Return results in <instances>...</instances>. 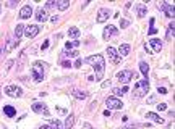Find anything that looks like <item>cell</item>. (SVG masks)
I'll return each instance as SVG.
<instances>
[{
  "mask_svg": "<svg viewBox=\"0 0 175 129\" xmlns=\"http://www.w3.org/2000/svg\"><path fill=\"white\" fill-rule=\"evenodd\" d=\"M86 61L93 66L96 71H97V74H96L94 79L101 81V79H102V74H104V70H105V60H104V57H102V55H99V53L97 55H91V57L86 58Z\"/></svg>",
  "mask_w": 175,
  "mask_h": 129,
  "instance_id": "1",
  "label": "cell"
},
{
  "mask_svg": "<svg viewBox=\"0 0 175 129\" xmlns=\"http://www.w3.org/2000/svg\"><path fill=\"white\" fill-rule=\"evenodd\" d=\"M148 91H149L148 79H141V81H138L136 84H135L133 94H135V97H136V99H141V97H144V95L148 94Z\"/></svg>",
  "mask_w": 175,
  "mask_h": 129,
  "instance_id": "2",
  "label": "cell"
},
{
  "mask_svg": "<svg viewBox=\"0 0 175 129\" xmlns=\"http://www.w3.org/2000/svg\"><path fill=\"white\" fill-rule=\"evenodd\" d=\"M31 73H32L34 81L36 82H41L44 79V63H42V61H36V63H32Z\"/></svg>",
  "mask_w": 175,
  "mask_h": 129,
  "instance_id": "3",
  "label": "cell"
},
{
  "mask_svg": "<svg viewBox=\"0 0 175 129\" xmlns=\"http://www.w3.org/2000/svg\"><path fill=\"white\" fill-rule=\"evenodd\" d=\"M133 77H136V73L130 71V70H123L120 73H117V79L120 81L122 84H128L130 81L133 79Z\"/></svg>",
  "mask_w": 175,
  "mask_h": 129,
  "instance_id": "4",
  "label": "cell"
},
{
  "mask_svg": "<svg viewBox=\"0 0 175 129\" xmlns=\"http://www.w3.org/2000/svg\"><path fill=\"white\" fill-rule=\"evenodd\" d=\"M105 105H107V108H109V110H120L123 106L122 100L117 99V97H107L105 99Z\"/></svg>",
  "mask_w": 175,
  "mask_h": 129,
  "instance_id": "5",
  "label": "cell"
},
{
  "mask_svg": "<svg viewBox=\"0 0 175 129\" xmlns=\"http://www.w3.org/2000/svg\"><path fill=\"white\" fill-rule=\"evenodd\" d=\"M146 50H149V53L161 52L162 50V42L159 41V39H149V42L146 44Z\"/></svg>",
  "mask_w": 175,
  "mask_h": 129,
  "instance_id": "6",
  "label": "cell"
},
{
  "mask_svg": "<svg viewBox=\"0 0 175 129\" xmlns=\"http://www.w3.org/2000/svg\"><path fill=\"white\" fill-rule=\"evenodd\" d=\"M157 8L162 10L164 13H165L169 18H173V15H175V8H173V5H169L165 2H159L157 3Z\"/></svg>",
  "mask_w": 175,
  "mask_h": 129,
  "instance_id": "7",
  "label": "cell"
},
{
  "mask_svg": "<svg viewBox=\"0 0 175 129\" xmlns=\"http://www.w3.org/2000/svg\"><path fill=\"white\" fill-rule=\"evenodd\" d=\"M32 111H36V113H39V115H44V116H50V113H49V110H47V106H46V103H39V102H34L32 103Z\"/></svg>",
  "mask_w": 175,
  "mask_h": 129,
  "instance_id": "8",
  "label": "cell"
},
{
  "mask_svg": "<svg viewBox=\"0 0 175 129\" xmlns=\"http://www.w3.org/2000/svg\"><path fill=\"white\" fill-rule=\"evenodd\" d=\"M39 34V26L36 24H29V26H26L25 27V36L28 39H32V37H36Z\"/></svg>",
  "mask_w": 175,
  "mask_h": 129,
  "instance_id": "9",
  "label": "cell"
},
{
  "mask_svg": "<svg viewBox=\"0 0 175 129\" xmlns=\"http://www.w3.org/2000/svg\"><path fill=\"white\" fill-rule=\"evenodd\" d=\"M117 34H118L117 26H114V24H109V26H107L105 29H104V32H102V37H104L105 41H107V39H110L112 36H117Z\"/></svg>",
  "mask_w": 175,
  "mask_h": 129,
  "instance_id": "10",
  "label": "cell"
},
{
  "mask_svg": "<svg viewBox=\"0 0 175 129\" xmlns=\"http://www.w3.org/2000/svg\"><path fill=\"white\" fill-rule=\"evenodd\" d=\"M109 18H110V10L101 8L99 13H97V18H96V21H97V23H105V21L109 20Z\"/></svg>",
  "mask_w": 175,
  "mask_h": 129,
  "instance_id": "11",
  "label": "cell"
},
{
  "mask_svg": "<svg viewBox=\"0 0 175 129\" xmlns=\"http://www.w3.org/2000/svg\"><path fill=\"white\" fill-rule=\"evenodd\" d=\"M5 94L10 95V97H21V95H23V91H21L20 87H16V86H8L5 89Z\"/></svg>",
  "mask_w": 175,
  "mask_h": 129,
  "instance_id": "12",
  "label": "cell"
},
{
  "mask_svg": "<svg viewBox=\"0 0 175 129\" xmlns=\"http://www.w3.org/2000/svg\"><path fill=\"white\" fill-rule=\"evenodd\" d=\"M107 55H109V58H110L112 63H120L122 57L117 53V50H115L114 47H107Z\"/></svg>",
  "mask_w": 175,
  "mask_h": 129,
  "instance_id": "13",
  "label": "cell"
},
{
  "mask_svg": "<svg viewBox=\"0 0 175 129\" xmlns=\"http://www.w3.org/2000/svg\"><path fill=\"white\" fill-rule=\"evenodd\" d=\"M31 13H32V8L29 7V5H26V7L21 8V12H20V18H21V20H28V18L31 16Z\"/></svg>",
  "mask_w": 175,
  "mask_h": 129,
  "instance_id": "14",
  "label": "cell"
},
{
  "mask_svg": "<svg viewBox=\"0 0 175 129\" xmlns=\"http://www.w3.org/2000/svg\"><path fill=\"white\" fill-rule=\"evenodd\" d=\"M36 18H37V21H42V23H44V21H47V20H49V15H47V12H46L44 8H39V10H37Z\"/></svg>",
  "mask_w": 175,
  "mask_h": 129,
  "instance_id": "15",
  "label": "cell"
},
{
  "mask_svg": "<svg viewBox=\"0 0 175 129\" xmlns=\"http://www.w3.org/2000/svg\"><path fill=\"white\" fill-rule=\"evenodd\" d=\"M146 118H148V120H152L154 123H157V124H162V123H164V120L159 115H157V113H151V111H149V113H146Z\"/></svg>",
  "mask_w": 175,
  "mask_h": 129,
  "instance_id": "16",
  "label": "cell"
},
{
  "mask_svg": "<svg viewBox=\"0 0 175 129\" xmlns=\"http://www.w3.org/2000/svg\"><path fill=\"white\" fill-rule=\"evenodd\" d=\"M120 57H127V55L130 53V45L128 44H123V45H120V48H118V52H117Z\"/></svg>",
  "mask_w": 175,
  "mask_h": 129,
  "instance_id": "17",
  "label": "cell"
},
{
  "mask_svg": "<svg viewBox=\"0 0 175 129\" xmlns=\"http://www.w3.org/2000/svg\"><path fill=\"white\" fill-rule=\"evenodd\" d=\"M146 13H148L146 5H136V15H138V18H143Z\"/></svg>",
  "mask_w": 175,
  "mask_h": 129,
  "instance_id": "18",
  "label": "cell"
},
{
  "mask_svg": "<svg viewBox=\"0 0 175 129\" xmlns=\"http://www.w3.org/2000/svg\"><path fill=\"white\" fill-rule=\"evenodd\" d=\"M71 94H73V97H76V99H80V100H84V99L88 97V94H86V92L78 91V89H73V91H71Z\"/></svg>",
  "mask_w": 175,
  "mask_h": 129,
  "instance_id": "19",
  "label": "cell"
},
{
  "mask_svg": "<svg viewBox=\"0 0 175 129\" xmlns=\"http://www.w3.org/2000/svg\"><path fill=\"white\" fill-rule=\"evenodd\" d=\"M23 32H25V24H16V27H15V39H16V41L21 37Z\"/></svg>",
  "mask_w": 175,
  "mask_h": 129,
  "instance_id": "20",
  "label": "cell"
},
{
  "mask_svg": "<svg viewBox=\"0 0 175 129\" xmlns=\"http://www.w3.org/2000/svg\"><path fill=\"white\" fill-rule=\"evenodd\" d=\"M3 113L7 115V116H15V115H16V110L13 108L12 105H5V106H3Z\"/></svg>",
  "mask_w": 175,
  "mask_h": 129,
  "instance_id": "21",
  "label": "cell"
},
{
  "mask_svg": "<svg viewBox=\"0 0 175 129\" xmlns=\"http://www.w3.org/2000/svg\"><path fill=\"white\" fill-rule=\"evenodd\" d=\"M80 34H81L80 29H78V27H75V26L68 29V36H70L71 39H78V37H80Z\"/></svg>",
  "mask_w": 175,
  "mask_h": 129,
  "instance_id": "22",
  "label": "cell"
},
{
  "mask_svg": "<svg viewBox=\"0 0 175 129\" xmlns=\"http://www.w3.org/2000/svg\"><path fill=\"white\" fill-rule=\"evenodd\" d=\"M55 7H57L60 12H63V10H67V8L70 7V2H68V0H60V2H57Z\"/></svg>",
  "mask_w": 175,
  "mask_h": 129,
  "instance_id": "23",
  "label": "cell"
},
{
  "mask_svg": "<svg viewBox=\"0 0 175 129\" xmlns=\"http://www.w3.org/2000/svg\"><path fill=\"white\" fill-rule=\"evenodd\" d=\"M139 70H141V73H143V76H144V77H148V73H149V65L146 63V61H141V63H139Z\"/></svg>",
  "mask_w": 175,
  "mask_h": 129,
  "instance_id": "24",
  "label": "cell"
},
{
  "mask_svg": "<svg viewBox=\"0 0 175 129\" xmlns=\"http://www.w3.org/2000/svg\"><path fill=\"white\" fill-rule=\"evenodd\" d=\"M173 34H175V26H173V23H172L170 26L167 27V34H165V39H167V41H172V39H173Z\"/></svg>",
  "mask_w": 175,
  "mask_h": 129,
  "instance_id": "25",
  "label": "cell"
},
{
  "mask_svg": "<svg viewBox=\"0 0 175 129\" xmlns=\"http://www.w3.org/2000/svg\"><path fill=\"white\" fill-rule=\"evenodd\" d=\"M73 123H75V116H73V115H68V118H67L63 127H65V129H71V127H73Z\"/></svg>",
  "mask_w": 175,
  "mask_h": 129,
  "instance_id": "26",
  "label": "cell"
},
{
  "mask_svg": "<svg viewBox=\"0 0 175 129\" xmlns=\"http://www.w3.org/2000/svg\"><path fill=\"white\" fill-rule=\"evenodd\" d=\"M15 47V39H7V45H5L3 52H10V50H13Z\"/></svg>",
  "mask_w": 175,
  "mask_h": 129,
  "instance_id": "27",
  "label": "cell"
},
{
  "mask_svg": "<svg viewBox=\"0 0 175 129\" xmlns=\"http://www.w3.org/2000/svg\"><path fill=\"white\" fill-rule=\"evenodd\" d=\"M50 127H52V129H65L63 124H62L59 120H52V121H50Z\"/></svg>",
  "mask_w": 175,
  "mask_h": 129,
  "instance_id": "28",
  "label": "cell"
},
{
  "mask_svg": "<svg viewBox=\"0 0 175 129\" xmlns=\"http://www.w3.org/2000/svg\"><path fill=\"white\" fill-rule=\"evenodd\" d=\"M78 45H80V41L76 39V41H73V42H67V44H65V48H67V50H71V48H75V47H78Z\"/></svg>",
  "mask_w": 175,
  "mask_h": 129,
  "instance_id": "29",
  "label": "cell"
},
{
  "mask_svg": "<svg viewBox=\"0 0 175 129\" xmlns=\"http://www.w3.org/2000/svg\"><path fill=\"white\" fill-rule=\"evenodd\" d=\"M128 91H130L128 87H122V89L117 87V89H114V94H115V95H123V94H127Z\"/></svg>",
  "mask_w": 175,
  "mask_h": 129,
  "instance_id": "30",
  "label": "cell"
},
{
  "mask_svg": "<svg viewBox=\"0 0 175 129\" xmlns=\"http://www.w3.org/2000/svg\"><path fill=\"white\" fill-rule=\"evenodd\" d=\"M154 21H156L154 18H151V20H149V24H151V27H149L148 34H151V36H152V34H156V32H157V29L154 27Z\"/></svg>",
  "mask_w": 175,
  "mask_h": 129,
  "instance_id": "31",
  "label": "cell"
},
{
  "mask_svg": "<svg viewBox=\"0 0 175 129\" xmlns=\"http://www.w3.org/2000/svg\"><path fill=\"white\" fill-rule=\"evenodd\" d=\"M55 5H57V2H54V0H49V2H46V5H44V10L47 12L49 8H54Z\"/></svg>",
  "mask_w": 175,
  "mask_h": 129,
  "instance_id": "32",
  "label": "cell"
},
{
  "mask_svg": "<svg viewBox=\"0 0 175 129\" xmlns=\"http://www.w3.org/2000/svg\"><path fill=\"white\" fill-rule=\"evenodd\" d=\"M12 66H13V60H8V61H7V66H5V71H3V74H7V73H8V70L12 68Z\"/></svg>",
  "mask_w": 175,
  "mask_h": 129,
  "instance_id": "33",
  "label": "cell"
},
{
  "mask_svg": "<svg viewBox=\"0 0 175 129\" xmlns=\"http://www.w3.org/2000/svg\"><path fill=\"white\" fill-rule=\"evenodd\" d=\"M143 127V124H131V126H127V127H122V129H139Z\"/></svg>",
  "mask_w": 175,
  "mask_h": 129,
  "instance_id": "34",
  "label": "cell"
},
{
  "mask_svg": "<svg viewBox=\"0 0 175 129\" xmlns=\"http://www.w3.org/2000/svg\"><path fill=\"white\" fill-rule=\"evenodd\" d=\"M67 55H68V57H78V52L76 50H70V52H65Z\"/></svg>",
  "mask_w": 175,
  "mask_h": 129,
  "instance_id": "35",
  "label": "cell"
},
{
  "mask_svg": "<svg viewBox=\"0 0 175 129\" xmlns=\"http://www.w3.org/2000/svg\"><path fill=\"white\" fill-rule=\"evenodd\" d=\"M165 108H167V105H165V103H159V105H157V110H159V111H164Z\"/></svg>",
  "mask_w": 175,
  "mask_h": 129,
  "instance_id": "36",
  "label": "cell"
},
{
  "mask_svg": "<svg viewBox=\"0 0 175 129\" xmlns=\"http://www.w3.org/2000/svg\"><path fill=\"white\" fill-rule=\"evenodd\" d=\"M127 26H128V21L127 20H122L120 21V27H127Z\"/></svg>",
  "mask_w": 175,
  "mask_h": 129,
  "instance_id": "37",
  "label": "cell"
},
{
  "mask_svg": "<svg viewBox=\"0 0 175 129\" xmlns=\"http://www.w3.org/2000/svg\"><path fill=\"white\" fill-rule=\"evenodd\" d=\"M62 66H63V68H70L71 63H70V61H63V63H62Z\"/></svg>",
  "mask_w": 175,
  "mask_h": 129,
  "instance_id": "38",
  "label": "cell"
},
{
  "mask_svg": "<svg viewBox=\"0 0 175 129\" xmlns=\"http://www.w3.org/2000/svg\"><path fill=\"white\" fill-rule=\"evenodd\" d=\"M157 91H159V94H167V89L165 87H159Z\"/></svg>",
  "mask_w": 175,
  "mask_h": 129,
  "instance_id": "39",
  "label": "cell"
},
{
  "mask_svg": "<svg viewBox=\"0 0 175 129\" xmlns=\"http://www.w3.org/2000/svg\"><path fill=\"white\" fill-rule=\"evenodd\" d=\"M81 65H83V61H81V60H78L76 63H75V66H76V68H81Z\"/></svg>",
  "mask_w": 175,
  "mask_h": 129,
  "instance_id": "40",
  "label": "cell"
},
{
  "mask_svg": "<svg viewBox=\"0 0 175 129\" xmlns=\"http://www.w3.org/2000/svg\"><path fill=\"white\" fill-rule=\"evenodd\" d=\"M47 47H49V41H46V42H44V44H42V50H46Z\"/></svg>",
  "mask_w": 175,
  "mask_h": 129,
  "instance_id": "41",
  "label": "cell"
},
{
  "mask_svg": "<svg viewBox=\"0 0 175 129\" xmlns=\"http://www.w3.org/2000/svg\"><path fill=\"white\" fill-rule=\"evenodd\" d=\"M50 20H52V23H57V21H59V18H57V16H52Z\"/></svg>",
  "mask_w": 175,
  "mask_h": 129,
  "instance_id": "42",
  "label": "cell"
},
{
  "mask_svg": "<svg viewBox=\"0 0 175 129\" xmlns=\"http://www.w3.org/2000/svg\"><path fill=\"white\" fill-rule=\"evenodd\" d=\"M109 86H110L109 81H107V82H102V87H109Z\"/></svg>",
  "mask_w": 175,
  "mask_h": 129,
  "instance_id": "43",
  "label": "cell"
},
{
  "mask_svg": "<svg viewBox=\"0 0 175 129\" xmlns=\"http://www.w3.org/2000/svg\"><path fill=\"white\" fill-rule=\"evenodd\" d=\"M39 129H52V127H50V126H41Z\"/></svg>",
  "mask_w": 175,
  "mask_h": 129,
  "instance_id": "44",
  "label": "cell"
}]
</instances>
